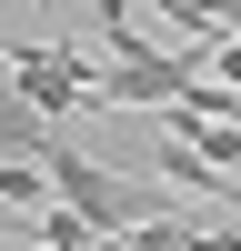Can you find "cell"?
Segmentation results:
<instances>
[{"mask_svg": "<svg viewBox=\"0 0 241 251\" xmlns=\"http://www.w3.org/2000/svg\"><path fill=\"white\" fill-rule=\"evenodd\" d=\"M100 71H111V60H91V50H10V91L30 100L40 121H60V111H80Z\"/></svg>", "mask_w": 241, "mask_h": 251, "instance_id": "obj_1", "label": "cell"}, {"mask_svg": "<svg viewBox=\"0 0 241 251\" xmlns=\"http://www.w3.org/2000/svg\"><path fill=\"white\" fill-rule=\"evenodd\" d=\"M171 141L191 161H211L221 181H241V121H201V111H171Z\"/></svg>", "mask_w": 241, "mask_h": 251, "instance_id": "obj_2", "label": "cell"}, {"mask_svg": "<svg viewBox=\"0 0 241 251\" xmlns=\"http://www.w3.org/2000/svg\"><path fill=\"white\" fill-rule=\"evenodd\" d=\"M0 201H10V211H60V191H50V171H40V161H0Z\"/></svg>", "mask_w": 241, "mask_h": 251, "instance_id": "obj_3", "label": "cell"}, {"mask_svg": "<svg viewBox=\"0 0 241 251\" xmlns=\"http://www.w3.org/2000/svg\"><path fill=\"white\" fill-rule=\"evenodd\" d=\"M161 10H171L191 40H221V30H231V0H161Z\"/></svg>", "mask_w": 241, "mask_h": 251, "instance_id": "obj_4", "label": "cell"}, {"mask_svg": "<svg viewBox=\"0 0 241 251\" xmlns=\"http://www.w3.org/2000/svg\"><path fill=\"white\" fill-rule=\"evenodd\" d=\"M191 251H241V231L221 221V231H191Z\"/></svg>", "mask_w": 241, "mask_h": 251, "instance_id": "obj_5", "label": "cell"}, {"mask_svg": "<svg viewBox=\"0 0 241 251\" xmlns=\"http://www.w3.org/2000/svg\"><path fill=\"white\" fill-rule=\"evenodd\" d=\"M231 30H241V0H231Z\"/></svg>", "mask_w": 241, "mask_h": 251, "instance_id": "obj_6", "label": "cell"}, {"mask_svg": "<svg viewBox=\"0 0 241 251\" xmlns=\"http://www.w3.org/2000/svg\"><path fill=\"white\" fill-rule=\"evenodd\" d=\"M111 251H120V241H111Z\"/></svg>", "mask_w": 241, "mask_h": 251, "instance_id": "obj_7", "label": "cell"}]
</instances>
